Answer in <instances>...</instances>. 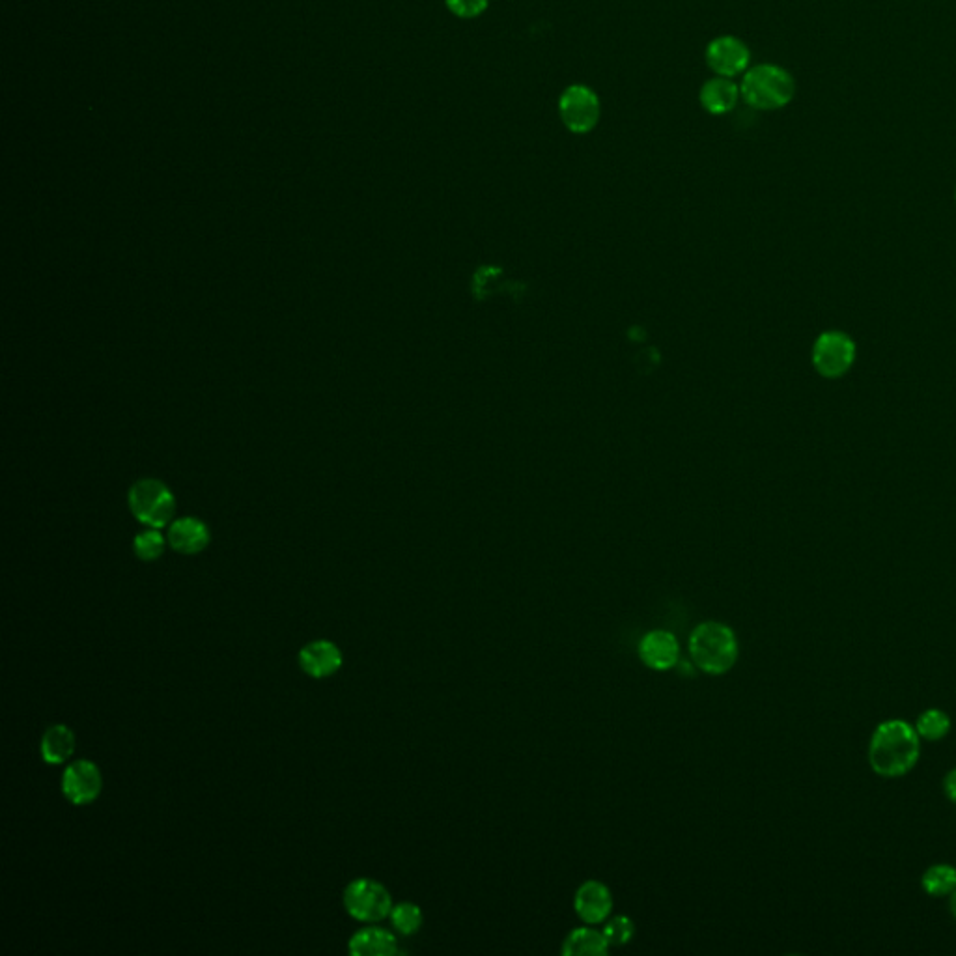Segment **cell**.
I'll list each match as a JSON object with an SVG mask.
<instances>
[{"mask_svg": "<svg viewBox=\"0 0 956 956\" xmlns=\"http://www.w3.org/2000/svg\"><path fill=\"white\" fill-rule=\"evenodd\" d=\"M921 757V738L904 719H887L872 732L869 764L872 772L897 779L912 772Z\"/></svg>", "mask_w": 956, "mask_h": 956, "instance_id": "obj_1", "label": "cell"}, {"mask_svg": "<svg viewBox=\"0 0 956 956\" xmlns=\"http://www.w3.org/2000/svg\"><path fill=\"white\" fill-rule=\"evenodd\" d=\"M689 654L703 673L719 676L729 673L736 665L740 647L736 633L727 624L708 620L689 635Z\"/></svg>", "mask_w": 956, "mask_h": 956, "instance_id": "obj_2", "label": "cell"}, {"mask_svg": "<svg viewBox=\"0 0 956 956\" xmlns=\"http://www.w3.org/2000/svg\"><path fill=\"white\" fill-rule=\"evenodd\" d=\"M740 94L757 111H777L787 107L796 94L794 77L777 64H757L744 73Z\"/></svg>", "mask_w": 956, "mask_h": 956, "instance_id": "obj_3", "label": "cell"}, {"mask_svg": "<svg viewBox=\"0 0 956 956\" xmlns=\"http://www.w3.org/2000/svg\"><path fill=\"white\" fill-rule=\"evenodd\" d=\"M129 508L133 516L144 525L163 529L174 518L176 503H174V495L163 482L146 478V480H139L131 488Z\"/></svg>", "mask_w": 956, "mask_h": 956, "instance_id": "obj_4", "label": "cell"}, {"mask_svg": "<svg viewBox=\"0 0 956 956\" xmlns=\"http://www.w3.org/2000/svg\"><path fill=\"white\" fill-rule=\"evenodd\" d=\"M342 900L346 912L361 923H380L393 910L389 889L372 878H357L350 882L344 889Z\"/></svg>", "mask_w": 956, "mask_h": 956, "instance_id": "obj_5", "label": "cell"}, {"mask_svg": "<svg viewBox=\"0 0 956 956\" xmlns=\"http://www.w3.org/2000/svg\"><path fill=\"white\" fill-rule=\"evenodd\" d=\"M559 116L568 131L587 135L602 118V101L591 86L570 85L559 98Z\"/></svg>", "mask_w": 956, "mask_h": 956, "instance_id": "obj_6", "label": "cell"}, {"mask_svg": "<svg viewBox=\"0 0 956 956\" xmlns=\"http://www.w3.org/2000/svg\"><path fill=\"white\" fill-rule=\"evenodd\" d=\"M856 363V342L843 331H826L816 338L813 365L828 380L843 378Z\"/></svg>", "mask_w": 956, "mask_h": 956, "instance_id": "obj_7", "label": "cell"}, {"mask_svg": "<svg viewBox=\"0 0 956 956\" xmlns=\"http://www.w3.org/2000/svg\"><path fill=\"white\" fill-rule=\"evenodd\" d=\"M706 66L719 77L734 79L744 75L751 64V51L747 43L736 36H717L706 45Z\"/></svg>", "mask_w": 956, "mask_h": 956, "instance_id": "obj_8", "label": "cell"}, {"mask_svg": "<svg viewBox=\"0 0 956 956\" xmlns=\"http://www.w3.org/2000/svg\"><path fill=\"white\" fill-rule=\"evenodd\" d=\"M103 790V777L98 764L92 760L70 762L62 774V792L73 805L96 802Z\"/></svg>", "mask_w": 956, "mask_h": 956, "instance_id": "obj_9", "label": "cell"}, {"mask_svg": "<svg viewBox=\"0 0 956 956\" xmlns=\"http://www.w3.org/2000/svg\"><path fill=\"white\" fill-rule=\"evenodd\" d=\"M574 908L579 919L587 925H600L611 915L613 895L609 887L598 880L583 882L576 891Z\"/></svg>", "mask_w": 956, "mask_h": 956, "instance_id": "obj_10", "label": "cell"}, {"mask_svg": "<svg viewBox=\"0 0 956 956\" xmlns=\"http://www.w3.org/2000/svg\"><path fill=\"white\" fill-rule=\"evenodd\" d=\"M342 663H344L342 650L333 641H327V639L312 641L299 652V665L310 678H318V680L329 678L338 673Z\"/></svg>", "mask_w": 956, "mask_h": 956, "instance_id": "obj_11", "label": "cell"}, {"mask_svg": "<svg viewBox=\"0 0 956 956\" xmlns=\"http://www.w3.org/2000/svg\"><path fill=\"white\" fill-rule=\"evenodd\" d=\"M639 658L654 671L673 669L680 658V647L675 635L667 630L647 633L639 643Z\"/></svg>", "mask_w": 956, "mask_h": 956, "instance_id": "obj_12", "label": "cell"}, {"mask_svg": "<svg viewBox=\"0 0 956 956\" xmlns=\"http://www.w3.org/2000/svg\"><path fill=\"white\" fill-rule=\"evenodd\" d=\"M740 98H742L740 86L734 83V79L719 77V75L708 79L701 86V92H699V101H701L704 111L714 114V116H721V114L734 111Z\"/></svg>", "mask_w": 956, "mask_h": 956, "instance_id": "obj_13", "label": "cell"}, {"mask_svg": "<svg viewBox=\"0 0 956 956\" xmlns=\"http://www.w3.org/2000/svg\"><path fill=\"white\" fill-rule=\"evenodd\" d=\"M211 535L204 521L197 518L176 520L169 529L170 548L182 555H197L208 548Z\"/></svg>", "mask_w": 956, "mask_h": 956, "instance_id": "obj_14", "label": "cell"}, {"mask_svg": "<svg viewBox=\"0 0 956 956\" xmlns=\"http://www.w3.org/2000/svg\"><path fill=\"white\" fill-rule=\"evenodd\" d=\"M348 947L353 956H393L398 953L393 932L380 927H366L355 932Z\"/></svg>", "mask_w": 956, "mask_h": 956, "instance_id": "obj_15", "label": "cell"}, {"mask_svg": "<svg viewBox=\"0 0 956 956\" xmlns=\"http://www.w3.org/2000/svg\"><path fill=\"white\" fill-rule=\"evenodd\" d=\"M75 734L68 725H53L47 731L43 732L42 744H40V753L42 759L51 764V766H60L66 764L75 753Z\"/></svg>", "mask_w": 956, "mask_h": 956, "instance_id": "obj_16", "label": "cell"}, {"mask_svg": "<svg viewBox=\"0 0 956 956\" xmlns=\"http://www.w3.org/2000/svg\"><path fill=\"white\" fill-rule=\"evenodd\" d=\"M609 947L604 932L591 927L576 928L564 940L563 955L604 956L609 953Z\"/></svg>", "mask_w": 956, "mask_h": 956, "instance_id": "obj_17", "label": "cell"}, {"mask_svg": "<svg viewBox=\"0 0 956 956\" xmlns=\"http://www.w3.org/2000/svg\"><path fill=\"white\" fill-rule=\"evenodd\" d=\"M921 887L934 899L949 897L956 889V867L949 863H938L928 867L921 878Z\"/></svg>", "mask_w": 956, "mask_h": 956, "instance_id": "obj_18", "label": "cell"}, {"mask_svg": "<svg viewBox=\"0 0 956 956\" xmlns=\"http://www.w3.org/2000/svg\"><path fill=\"white\" fill-rule=\"evenodd\" d=\"M914 727L921 740L940 742L951 732L953 721H951L949 714L943 712L940 708H930V710H925L921 716L917 717Z\"/></svg>", "mask_w": 956, "mask_h": 956, "instance_id": "obj_19", "label": "cell"}, {"mask_svg": "<svg viewBox=\"0 0 956 956\" xmlns=\"http://www.w3.org/2000/svg\"><path fill=\"white\" fill-rule=\"evenodd\" d=\"M391 923L402 936H413L422 927V910L413 902H400L391 910Z\"/></svg>", "mask_w": 956, "mask_h": 956, "instance_id": "obj_20", "label": "cell"}, {"mask_svg": "<svg viewBox=\"0 0 956 956\" xmlns=\"http://www.w3.org/2000/svg\"><path fill=\"white\" fill-rule=\"evenodd\" d=\"M133 549H135V555L141 561H146V563L157 561L165 553V536L159 533V529L150 527L148 531L135 536Z\"/></svg>", "mask_w": 956, "mask_h": 956, "instance_id": "obj_21", "label": "cell"}, {"mask_svg": "<svg viewBox=\"0 0 956 956\" xmlns=\"http://www.w3.org/2000/svg\"><path fill=\"white\" fill-rule=\"evenodd\" d=\"M605 940L611 945V947H620V945H626V943L632 942L633 934H635V925H633L632 919L626 917V915H617L613 917L611 921L605 923L604 930Z\"/></svg>", "mask_w": 956, "mask_h": 956, "instance_id": "obj_22", "label": "cell"}, {"mask_svg": "<svg viewBox=\"0 0 956 956\" xmlns=\"http://www.w3.org/2000/svg\"><path fill=\"white\" fill-rule=\"evenodd\" d=\"M447 8L460 19H477L490 6V0H445Z\"/></svg>", "mask_w": 956, "mask_h": 956, "instance_id": "obj_23", "label": "cell"}, {"mask_svg": "<svg viewBox=\"0 0 956 956\" xmlns=\"http://www.w3.org/2000/svg\"><path fill=\"white\" fill-rule=\"evenodd\" d=\"M943 790H945V796L956 805V770H951L949 774L945 775Z\"/></svg>", "mask_w": 956, "mask_h": 956, "instance_id": "obj_24", "label": "cell"}, {"mask_svg": "<svg viewBox=\"0 0 956 956\" xmlns=\"http://www.w3.org/2000/svg\"><path fill=\"white\" fill-rule=\"evenodd\" d=\"M949 910H951V914H953V917L956 919V889L949 895Z\"/></svg>", "mask_w": 956, "mask_h": 956, "instance_id": "obj_25", "label": "cell"}, {"mask_svg": "<svg viewBox=\"0 0 956 956\" xmlns=\"http://www.w3.org/2000/svg\"><path fill=\"white\" fill-rule=\"evenodd\" d=\"M955 197H956V191H955Z\"/></svg>", "mask_w": 956, "mask_h": 956, "instance_id": "obj_26", "label": "cell"}]
</instances>
